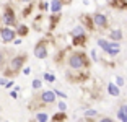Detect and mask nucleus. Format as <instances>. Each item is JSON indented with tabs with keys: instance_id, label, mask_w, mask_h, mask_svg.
I'll use <instances>...</instances> for the list:
<instances>
[{
	"instance_id": "f257e3e1",
	"label": "nucleus",
	"mask_w": 127,
	"mask_h": 122,
	"mask_svg": "<svg viewBox=\"0 0 127 122\" xmlns=\"http://www.w3.org/2000/svg\"><path fill=\"white\" fill-rule=\"evenodd\" d=\"M67 63L72 70H82L88 65V59L83 52H72L67 59Z\"/></svg>"
},
{
	"instance_id": "f03ea898",
	"label": "nucleus",
	"mask_w": 127,
	"mask_h": 122,
	"mask_svg": "<svg viewBox=\"0 0 127 122\" xmlns=\"http://www.w3.org/2000/svg\"><path fill=\"white\" fill-rule=\"evenodd\" d=\"M28 60V56L26 54H18V56H15L13 59L10 60V63H8V68H10L11 73H16V72H20L23 68V65H25V62Z\"/></svg>"
},
{
	"instance_id": "7ed1b4c3",
	"label": "nucleus",
	"mask_w": 127,
	"mask_h": 122,
	"mask_svg": "<svg viewBox=\"0 0 127 122\" xmlns=\"http://www.w3.org/2000/svg\"><path fill=\"white\" fill-rule=\"evenodd\" d=\"M93 25H95V30H106L109 26V21H108V16L104 13H95L93 15Z\"/></svg>"
},
{
	"instance_id": "20e7f679",
	"label": "nucleus",
	"mask_w": 127,
	"mask_h": 122,
	"mask_svg": "<svg viewBox=\"0 0 127 122\" xmlns=\"http://www.w3.org/2000/svg\"><path fill=\"white\" fill-rule=\"evenodd\" d=\"M0 37L3 42H13L16 37V31L11 30V26H3V28H0Z\"/></svg>"
},
{
	"instance_id": "39448f33",
	"label": "nucleus",
	"mask_w": 127,
	"mask_h": 122,
	"mask_svg": "<svg viewBox=\"0 0 127 122\" xmlns=\"http://www.w3.org/2000/svg\"><path fill=\"white\" fill-rule=\"evenodd\" d=\"M34 56H36L37 59H46V57L49 56L47 42H46V41H39V42L34 46Z\"/></svg>"
},
{
	"instance_id": "423d86ee",
	"label": "nucleus",
	"mask_w": 127,
	"mask_h": 122,
	"mask_svg": "<svg viewBox=\"0 0 127 122\" xmlns=\"http://www.w3.org/2000/svg\"><path fill=\"white\" fill-rule=\"evenodd\" d=\"M3 23L5 26H15L16 23V16H15V10L11 7L5 8V13H3Z\"/></svg>"
},
{
	"instance_id": "0eeeda50",
	"label": "nucleus",
	"mask_w": 127,
	"mask_h": 122,
	"mask_svg": "<svg viewBox=\"0 0 127 122\" xmlns=\"http://www.w3.org/2000/svg\"><path fill=\"white\" fill-rule=\"evenodd\" d=\"M39 101L42 104H52L56 101V93L54 91H42L39 94Z\"/></svg>"
},
{
	"instance_id": "6e6552de",
	"label": "nucleus",
	"mask_w": 127,
	"mask_h": 122,
	"mask_svg": "<svg viewBox=\"0 0 127 122\" xmlns=\"http://www.w3.org/2000/svg\"><path fill=\"white\" fill-rule=\"evenodd\" d=\"M121 51V46H119V42H116V41H114V42H109V47H108V54L109 56H116L117 52Z\"/></svg>"
},
{
	"instance_id": "1a4fd4ad",
	"label": "nucleus",
	"mask_w": 127,
	"mask_h": 122,
	"mask_svg": "<svg viewBox=\"0 0 127 122\" xmlns=\"http://www.w3.org/2000/svg\"><path fill=\"white\" fill-rule=\"evenodd\" d=\"M111 7L117 10H127V2L126 0H111Z\"/></svg>"
},
{
	"instance_id": "9d476101",
	"label": "nucleus",
	"mask_w": 127,
	"mask_h": 122,
	"mask_svg": "<svg viewBox=\"0 0 127 122\" xmlns=\"http://www.w3.org/2000/svg\"><path fill=\"white\" fill-rule=\"evenodd\" d=\"M117 117H119L121 121L127 122V104H124V106H121V109L117 111Z\"/></svg>"
},
{
	"instance_id": "9b49d317",
	"label": "nucleus",
	"mask_w": 127,
	"mask_h": 122,
	"mask_svg": "<svg viewBox=\"0 0 127 122\" xmlns=\"http://www.w3.org/2000/svg\"><path fill=\"white\" fill-rule=\"evenodd\" d=\"M60 8H62V2L60 0H52L51 2V11L52 13H59Z\"/></svg>"
},
{
	"instance_id": "f8f14e48",
	"label": "nucleus",
	"mask_w": 127,
	"mask_h": 122,
	"mask_svg": "<svg viewBox=\"0 0 127 122\" xmlns=\"http://www.w3.org/2000/svg\"><path fill=\"white\" fill-rule=\"evenodd\" d=\"M86 42V36L82 34V36H73V46H85Z\"/></svg>"
},
{
	"instance_id": "ddd939ff",
	"label": "nucleus",
	"mask_w": 127,
	"mask_h": 122,
	"mask_svg": "<svg viewBox=\"0 0 127 122\" xmlns=\"http://www.w3.org/2000/svg\"><path fill=\"white\" fill-rule=\"evenodd\" d=\"M108 93L111 96H119V88H117L114 83H109L108 85Z\"/></svg>"
},
{
	"instance_id": "4468645a",
	"label": "nucleus",
	"mask_w": 127,
	"mask_h": 122,
	"mask_svg": "<svg viewBox=\"0 0 127 122\" xmlns=\"http://www.w3.org/2000/svg\"><path fill=\"white\" fill-rule=\"evenodd\" d=\"M109 37H111L112 41H116V42H119V41L122 39V33H121V30H116V31H111V34H109Z\"/></svg>"
},
{
	"instance_id": "2eb2a0df",
	"label": "nucleus",
	"mask_w": 127,
	"mask_h": 122,
	"mask_svg": "<svg viewBox=\"0 0 127 122\" xmlns=\"http://www.w3.org/2000/svg\"><path fill=\"white\" fill-rule=\"evenodd\" d=\"M98 46H99L103 51H108V47H109V42L106 39H98Z\"/></svg>"
},
{
	"instance_id": "dca6fc26",
	"label": "nucleus",
	"mask_w": 127,
	"mask_h": 122,
	"mask_svg": "<svg viewBox=\"0 0 127 122\" xmlns=\"http://www.w3.org/2000/svg\"><path fill=\"white\" fill-rule=\"evenodd\" d=\"M52 119H54V122H62V121H65V112L60 111V114H56Z\"/></svg>"
},
{
	"instance_id": "f3484780",
	"label": "nucleus",
	"mask_w": 127,
	"mask_h": 122,
	"mask_svg": "<svg viewBox=\"0 0 127 122\" xmlns=\"http://www.w3.org/2000/svg\"><path fill=\"white\" fill-rule=\"evenodd\" d=\"M82 34H85L83 33V26H77V28L72 31V36H82Z\"/></svg>"
},
{
	"instance_id": "a211bd4d",
	"label": "nucleus",
	"mask_w": 127,
	"mask_h": 122,
	"mask_svg": "<svg viewBox=\"0 0 127 122\" xmlns=\"http://www.w3.org/2000/svg\"><path fill=\"white\" fill-rule=\"evenodd\" d=\"M36 119H37L39 122H46V121H47V114H44V112H37Z\"/></svg>"
},
{
	"instance_id": "6ab92c4d",
	"label": "nucleus",
	"mask_w": 127,
	"mask_h": 122,
	"mask_svg": "<svg viewBox=\"0 0 127 122\" xmlns=\"http://www.w3.org/2000/svg\"><path fill=\"white\" fill-rule=\"evenodd\" d=\"M18 34L20 36H26L28 34V26H20L18 28Z\"/></svg>"
},
{
	"instance_id": "aec40b11",
	"label": "nucleus",
	"mask_w": 127,
	"mask_h": 122,
	"mask_svg": "<svg viewBox=\"0 0 127 122\" xmlns=\"http://www.w3.org/2000/svg\"><path fill=\"white\" fill-rule=\"evenodd\" d=\"M44 80H47L49 83H52V81L56 80V77H54V75H51V73H44Z\"/></svg>"
},
{
	"instance_id": "412c9836",
	"label": "nucleus",
	"mask_w": 127,
	"mask_h": 122,
	"mask_svg": "<svg viewBox=\"0 0 127 122\" xmlns=\"http://www.w3.org/2000/svg\"><path fill=\"white\" fill-rule=\"evenodd\" d=\"M3 63H5V56H3V51H0V68L3 67Z\"/></svg>"
},
{
	"instance_id": "4be33fe9",
	"label": "nucleus",
	"mask_w": 127,
	"mask_h": 122,
	"mask_svg": "<svg viewBox=\"0 0 127 122\" xmlns=\"http://www.w3.org/2000/svg\"><path fill=\"white\" fill-rule=\"evenodd\" d=\"M98 122H116L114 119H111V117H101Z\"/></svg>"
},
{
	"instance_id": "5701e85b",
	"label": "nucleus",
	"mask_w": 127,
	"mask_h": 122,
	"mask_svg": "<svg viewBox=\"0 0 127 122\" xmlns=\"http://www.w3.org/2000/svg\"><path fill=\"white\" fill-rule=\"evenodd\" d=\"M33 88H34V90L41 88V81H39V80H34V81H33Z\"/></svg>"
},
{
	"instance_id": "b1692460",
	"label": "nucleus",
	"mask_w": 127,
	"mask_h": 122,
	"mask_svg": "<svg viewBox=\"0 0 127 122\" xmlns=\"http://www.w3.org/2000/svg\"><path fill=\"white\" fill-rule=\"evenodd\" d=\"M65 109H67V104H65V103H59V111L65 112Z\"/></svg>"
},
{
	"instance_id": "393cba45",
	"label": "nucleus",
	"mask_w": 127,
	"mask_h": 122,
	"mask_svg": "<svg viewBox=\"0 0 127 122\" xmlns=\"http://www.w3.org/2000/svg\"><path fill=\"white\" fill-rule=\"evenodd\" d=\"M54 93H56V96H60V98H64V99L67 98V94H64V93H62V91H59V90H56Z\"/></svg>"
},
{
	"instance_id": "a878e982",
	"label": "nucleus",
	"mask_w": 127,
	"mask_h": 122,
	"mask_svg": "<svg viewBox=\"0 0 127 122\" xmlns=\"http://www.w3.org/2000/svg\"><path fill=\"white\" fill-rule=\"evenodd\" d=\"M85 116H86V117H88V116H96V111H86Z\"/></svg>"
},
{
	"instance_id": "bb28decb",
	"label": "nucleus",
	"mask_w": 127,
	"mask_h": 122,
	"mask_svg": "<svg viewBox=\"0 0 127 122\" xmlns=\"http://www.w3.org/2000/svg\"><path fill=\"white\" fill-rule=\"evenodd\" d=\"M117 85H119V86H122V85H124V80H122L121 77H117Z\"/></svg>"
},
{
	"instance_id": "cd10ccee",
	"label": "nucleus",
	"mask_w": 127,
	"mask_h": 122,
	"mask_svg": "<svg viewBox=\"0 0 127 122\" xmlns=\"http://www.w3.org/2000/svg\"><path fill=\"white\" fill-rule=\"evenodd\" d=\"M62 2V5H68V3H72V0H60Z\"/></svg>"
},
{
	"instance_id": "c85d7f7f",
	"label": "nucleus",
	"mask_w": 127,
	"mask_h": 122,
	"mask_svg": "<svg viewBox=\"0 0 127 122\" xmlns=\"http://www.w3.org/2000/svg\"><path fill=\"white\" fill-rule=\"evenodd\" d=\"M78 122H93V121H91V119H86V117H85V119H80Z\"/></svg>"
},
{
	"instance_id": "c756f323",
	"label": "nucleus",
	"mask_w": 127,
	"mask_h": 122,
	"mask_svg": "<svg viewBox=\"0 0 127 122\" xmlns=\"http://www.w3.org/2000/svg\"><path fill=\"white\" fill-rule=\"evenodd\" d=\"M20 2H25V3H30L31 0H20Z\"/></svg>"
}]
</instances>
